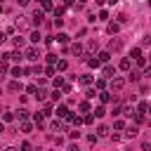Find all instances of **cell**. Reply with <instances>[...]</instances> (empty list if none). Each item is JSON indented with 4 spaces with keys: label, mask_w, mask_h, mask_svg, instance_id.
Returning a JSON list of instances; mask_svg holds the SVG:
<instances>
[{
    "label": "cell",
    "mask_w": 151,
    "mask_h": 151,
    "mask_svg": "<svg viewBox=\"0 0 151 151\" xmlns=\"http://www.w3.org/2000/svg\"><path fill=\"white\" fill-rule=\"evenodd\" d=\"M123 87H125V78L113 76V78H111V92H120Z\"/></svg>",
    "instance_id": "6da1fadb"
},
{
    "label": "cell",
    "mask_w": 151,
    "mask_h": 151,
    "mask_svg": "<svg viewBox=\"0 0 151 151\" xmlns=\"http://www.w3.org/2000/svg\"><path fill=\"white\" fill-rule=\"evenodd\" d=\"M24 57H26L28 61H38V57H40V52H38V47H28V50L24 52Z\"/></svg>",
    "instance_id": "7a4b0ae2"
},
{
    "label": "cell",
    "mask_w": 151,
    "mask_h": 151,
    "mask_svg": "<svg viewBox=\"0 0 151 151\" xmlns=\"http://www.w3.org/2000/svg\"><path fill=\"white\" fill-rule=\"evenodd\" d=\"M14 28H17L19 33L28 31V21H26V17H19V19H17V24H14Z\"/></svg>",
    "instance_id": "3957f363"
},
{
    "label": "cell",
    "mask_w": 151,
    "mask_h": 151,
    "mask_svg": "<svg viewBox=\"0 0 151 151\" xmlns=\"http://www.w3.org/2000/svg\"><path fill=\"white\" fill-rule=\"evenodd\" d=\"M123 47V40L120 38H111V42H109V52H118Z\"/></svg>",
    "instance_id": "277c9868"
},
{
    "label": "cell",
    "mask_w": 151,
    "mask_h": 151,
    "mask_svg": "<svg viewBox=\"0 0 151 151\" xmlns=\"http://www.w3.org/2000/svg\"><path fill=\"white\" fill-rule=\"evenodd\" d=\"M101 71H104V76H106V78H113V76H116V66H111L109 61L104 64V68H101Z\"/></svg>",
    "instance_id": "5b68a950"
},
{
    "label": "cell",
    "mask_w": 151,
    "mask_h": 151,
    "mask_svg": "<svg viewBox=\"0 0 151 151\" xmlns=\"http://www.w3.org/2000/svg\"><path fill=\"white\" fill-rule=\"evenodd\" d=\"M42 19H45V9H35L33 12V21L35 24H42Z\"/></svg>",
    "instance_id": "8992f818"
},
{
    "label": "cell",
    "mask_w": 151,
    "mask_h": 151,
    "mask_svg": "<svg viewBox=\"0 0 151 151\" xmlns=\"http://www.w3.org/2000/svg\"><path fill=\"white\" fill-rule=\"evenodd\" d=\"M130 66H132V61H130V57H125V59H120V64H118V68H120V71H130Z\"/></svg>",
    "instance_id": "52a82bcc"
},
{
    "label": "cell",
    "mask_w": 151,
    "mask_h": 151,
    "mask_svg": "<svg viewBox=\"0 0 151 151\" xmlns=\"http://www.w3.org/2000/svg\"><path fill=\"white\" fill-rule=\"evenodd\" d=\"M137 134H139V127H137V125L125 127V137H137Z\"/></svg>",
    "instance_id": "ba28073f"
},
{
    "label": "cell",
    "mask_w": 151,
    "mask_h": 151,
    "mask_svg": "<svg viewBox=\"0 0 151 151\" xmlns=\"http://www.w3.org/2000/svg\"><path fill=\"white\" fill-rule=\"evenodd\" d=\"M97 59H99L101 64H106V61L111 59V52H109V50H104V52H99V54H97Z\"/></svg>",
    "instance_id": "9c48e42d"
},
{
    "label": "cell",
    "mask_w": 151,
    "mask_h": 151,
    "mask_svg": "<svg viewBox=\"0 0 151 151\" xmlns=\"http://www.w3.org/2000/svg\"><path fill=\"white\" fill-rule=\"evenodd\" d=\"M50 127H52V130H54V132H64V130H66V125H64V123H61V120H54V123H52V125H50Z\"/></svg>",
    "instance_id": "30bf717a"
},
{
    "label": "cell",
    "mask_w": 151,
    "mask_h": 151,
    "mask_svg": "<svg viewBox=\"0 0 151 151\" xmlns=\"http://www.w3.org/2000/svg\"><path fill=\"white\" fill-rule=\"evenodd\" d=\"M106 31L113 35V33H118V31H120V24H118V21H113V24H109V26H106Z\"/></svg>",
    "instance_id": "8fae6325"
},
{
    "label": "cell",
    "mask_w": 151,
    "mask_h": 151,
    "mask_svg": "<svg viewBox=\"0 0 151 151\" xmlns=\"http://www.w3.org/2000/svg\"><path fill=\"white\" fill-rule=\"evenodd\" d=\"M57 116H59V118H68V109H66L64 104H61V106H57Z\"/></svg>",
    "instance_id": "7c38bea8"
},
{
    "label": "cell",
    "mask_w": 151,
    "mask_h": 151,
    "mask_svg": "<svg viewBox=\"0 0 151 151\" xmlns=\"http://www.w3.org/2000/svg\"><path fill=\"white\" fill-rule=\"evenodd\" d=\"M12 40H14V45H17V47H24V45H26V38H24V35H14Z\"/></svg>",
    "instance_id": "4fadbf2b"
},
{
    "label": "cell",
    "mask_w": 151,
    "mask_h": 151,
    "mask_svg": "<svg viewBox=\"0 0 151 151\" xmlns=\"http://www.w3.org/2000/svg\"><path fill=\"white\" fill-rule=\"evenodd\" d=\"M68 68V61L66 59H57V71H66Z\"/></svg>",
    "instance_id": "5bb4252c"
},
{
    "label": "cell",
    "mask_w": 151,
    "mask_h": 151,
    "mask_svg": "<svg viewBox=\"0 0 151 151\" xmlns=\"http://www.w3.org/2000/svg\"><path fill=\"white\" fill-rule=\"evenodd\" d=\"M99 99H101L104 104H109V101H111V92H106V90H101V92H99Z\"/></svg>",
    "instance_id": "9a60e30c"
},
{
    "label": "cell",
    "mask_w": 151,
    "mask_h": 151,
    "mask_svg": "<svg viewBox=\"0 0 151 151\" xmlns=\"http://www.w3.org/2000/svg\"><path fill=\"white\" fill-rule=\"evenodd\" d=\"M28 116H31V113H28L26 109H19V111H17V118H19V120H28Z\"/></svg>",
    "instance_id": "2e32d148"
},
{
    "label": "cell",
    "mask_w": 151,
    "mask_h": 151,
    "mask_svg": "<svg viewBox=\"0 0 151 151\" xmlns=\"http://www.w3.org/2000/svg\"><path fill=\"white\" fill-rule=\"evenodd\" d=\"M71 52H73L76 57H80V54H83V45H80V42H76V45L71 47Z\"/></svg>",
    "instance_id": "e0dca14e"
},
{
    "label": "cell",
    "mask_w": 151,
    "mask_h": 151,
    "mask_svg": "<svg viewBox=\"0 0 151 151\" xmlns=\"http://www.w3.org/2000/svg\"><path fill=\"white\" fill-rule=\"evenodd\" d=\"M24 73H26V71H24L21 66H14V68H12V76H14V78H21Z\"/></svg>",
    "instance_id": "ac0fdd59"
},
{
    "label": "cell",
    "mask_w": 151,
    "mask_h": 151,
    "mask_svg": "<svg viewBox=\"0 0 151 151\" xmlns=\"http://www.w3.org/2000/svg\"><path fill=\"white\" fill-rule=\"evenodd\" d=\"M31 130H33V125H31L28 120H21V132H26V134H28Z\"/></svg>",
    "instance_id": "d6986e66"
},
{
    "label": "cell",
    "mask_w": 151,
    "mask_h": 151,
    "mask_svg": "<svg viewBox=\"0 0 151 151\" xmlns=\"http://www.w3.org/2000/svg\"><path fill=\"white\" fill-rule=\"evenodd\" d=\"M94 116H97V118H104V116H106V109H104V106H97V109H94Z\"/></svg>",
    "instance_id": "ffe728a7"
},
{
    "label": "cell",
    "mask_w": 151,
    "mask_h": 151,
    "mask_svg": "<svg viewBox=\"0 0 151 151\" xmlns=\"http://www.w3.org/2000/svg\"><path fill=\"white\" fill-rule=\"evenodd\" d=\"M97 50H99V42H97V40H92V42L87 45V52H97Z\"/></svg>",
    "instance_id": "44dd1931"
},
{
    "label": "cell",
    "mask_w": 151,
    "mask_h": 151,
    "mask_svg": "<svg viewBox=\"0 0 151 151\" xmlns=\"http://www.w3.org/2000/svg\"><path fill=\"white\" fill-rule=\"evenodd\" d=\"M90 83H92V76H87V73L80 76V85H90Z\"/></svg>",
    "instance_id": "7402d4cb"
},
{
    "label": "cell",
    "mask_w": 151,
    "mask_h": 151,
    "mask_svg": "<svg viewBox=\"0 0 151 151\" xmlns=\"http://www.w3.org/2000/svg\"><path fill=\"white\" fill-rule=\"evenodd\" d=\"M9 90H12V92L21 90V83H19V80H12V83H9Z\"/></svg>",
    "instance_id": "603a6c76"
},
{
    "label": "cell",
    "mask_w": 151,
    "mask_h": 151,
    "mask_svg": "<svg viewBox=\"0 0 151 151\" xmlns=\"http://www.w3.org/2000/svg\"><path fill=\"white\" fill-rule=\"evenodd\" d=\"M45 97H47V92H45V90H35V99L45 101Z\"/></svg>",
    "instance_id": "cb8c5ba5"
},
{
    "label": "cell",
    "mask_w": 151,
    "mask_h": 151,
    "mask_svg": "<svg viewBox=\"0 0 151 151\" xmlns=\"http://www.w3.org/2000/svg\"><path fill=\"white\" fill-rule=\"evenodd\" d=\"M97 134H99V137L109 134V127H106V125H99V127H97Z\"/></svg>",
    "instance_id": "d4e9b609"
},
{
    "label": "cell",
    "mask_w": 151,
    "mask_h": 151,
    "mask_svg": "<svg viewBox=\"0 0 151 151\" xmlns=\"http://www.w3.org/2000/svg\"><path fill=\"white\" fill-rule=\"evenodd\" d=\"M87 64H90V66H92V68H99V64H101V61H99V59H97V57H94V59H87Z\"/></svg>",
    "instance_id": "484cf974"
},
{
    "label": "cell",
    "mask_w": 151,
    "mask_h": 151,
    "mask_svg": "<svg viewBox=\"0 0 151 151\" xmlns=\"http://www.w3.org/2000/svg\"><path fill=\"white\" fill-rule=\"evenodd\" d=\"M90 109H92V106H90V101H80V111H83V113H87Z\"/></svg>",
    "instance_id": "4316f807"
},
{
    "label": "cell",
    "mask_w": 151,
    "mask_h": 151,
    "mask_svg": "<svg viewBox=\"0 0 151 151\" xmlns=\"http://www.w3.org/2000/svg\"><path fill=\"white\" fill-rule=\"evenodd\" d=\"M2 118H5V123H9V120H12V118H14V113H12V111H7V109H5V113H2Z\"/></svg>",
    "instance_id": "83f0119b"
},
{
    "label": "cell",
    "mask_w": 151,
    "mask_h": 151,
    "mask_svg": "<svg viewBox=\"0 0 151 151\" xmlns=\"http://www.w3.org/2000/svg\"><path fill=\"white\" fill-rule=\"evenodd\" d=\"M9 71V66H7V59H2L0 61V73H7Z\"/></svg>",
    "instance_id": "f1b7e54d"
},
{
    "label": "cell",
    "mask_w": 151,
    "mask_h": 151,
    "mask_svg": "<svg viewBox=\"0 0 151 151\" xmlns=\"http://www.w3.org/2000/svg\"><path fill=\"white\" fill-rule=\"evenodd\" d=\"M40 38H42V35H40L38 31H33V33H31V40H33V42H40Z\"/></svg>",
    "instance_id": "f546056e"
},
{
    "label": "cell",
    "mask_w": 151,
    "mask_h": 151,
    "mask_svg": "<svg viewBox=\"0 0 151 151\" xmlns=\"http://www.w3.org/2000/svg\"><path fill=\"white\" fill-rule=\"evenodd\" d=\"M130 57H132V59H137V57H142V50H139V47H134V50L130 52Z\"/></svg>",
    "instance_id": "4dcf8cb0"
},
{
    "label": "cell",
    "mask_w": 151,
    "mask_h": 151,
    "mask_svg": "<svg viewBox=\"0 0 151 151\" xmlns=\"http://www.w3.org/2000/svg\"><path fill=\"white\" fill-rule=\"evenodd\" d=\"M52 83H54V87H61V85H64V78H61V76H57Z\"/></svg>",
    "instance_id": "1f68e13d"
},
{
    "label": "cell",
    "mask_w": 151,
    "mask_h": 151,
    "mask_svg": "<svg viewBox=\"0 0 151 151\" xmlns=\"http://www.w3.org/2000/svg\"><path fill=\"white\" fill-rule=\"evenodd\" d=\"M94 94H99V92H97V87H94V90H92V87H90V90H87V92H85V97H87V99H92V97H94Z\"/></svg>",
    "instance_id": "d6a6232c"
},
{
    "label": "cell",
    "mask_w": 151,
    "mask_h": 151,
    "mask_svg": "<svg viewBox=\"0 0 151 151\" xmlns=\"http://www.w3.org/2000/svg\"><path fill=\"white\" fill-rule=\"evenodd\" d=\"M40 2H42V9H45V12L52 9V0H40Z\"/></svg>",
    "instance_id": "836d02e7"
},
{
    "label": "cell",
    "mask_w": 151,
    "mask_h": 151,
    "mask_svg": "<svg viewBox=\"0 0 151 151\" xmlns=\"http://www.w3.org/2000/svg\"><path fill=\"white\" fill-rule=\"evenodd\" d=\"M66 12V7H54V17H61Z\"/></svg>",
    "instance_id": "e575fe53"
},
{
    "label": "cell",
    "mask_w": 151,
    "mask_h": 151,
    "mask_svg": "<svg viewBox=\"0 0 151 151\" xmlns=\"http://www.w3.org/2000/svg\"><path fill=\"white\" fill-rule=\"evenodd\" d=\"M57 40H59V42H68V35H66V33H59Z\"/></svg>",
    "instance_id": "d590c367"
},
{
    "label": "cell",
    "mask_w": 151,
    "mask_h": 151,
    "mask_svg": "<svg viewBox=\"0 0 151 151\" xmlns=\"http://www.w3.org/2000/svg\"><path fill=\"white\" fill-rule=\"evenodd\" d=\"M127 80H132V83H137V80H139V73H134V71H132V73L127 76Z\"/></svg>",
    "instance_id": "8d00e7d4"
},
{
    "label": "cell",
    "mask_w": 151,
    "mask_h": 151,
    "mask_svg": "<svg viewBox=\"0 0 151 151\" xmlns=\"http://www.w3.org/2000/svg\"><path fill=\"white\" fill-rule=\"evenodd\" d=\"M59 97H61V92H59V87H54V92H52V99H54V101H59Z\"/></svg>",
    "instance_id": "74e56055"
},
{
    "label": "cell",
    "mask_w": 151,
    "mask_h": 151,
    "mask_svg": "<svg viewBox=\"0 0 151 151\" xmlns=\"http://www.w3.org/2000/svg\"><path fill=\"white\" fill-rule=\"evenodd\" d=\"M113 127H116V130H125V123H123V120H116Z\"/></svg>",
    "instance_id": "f35d334b"
},
{
    "label": "cell",
    "mask_w": 151,
    "mask_h": 151,
    "mask_svg": "<svg viewBox=\"0 0 151 151\" xmlns=\"http://www.w3.org/2000/svg\"><path fill=\"white\" fill-rule=\"evenodd\" d=\"M97 139H99V134H87V142L90 144H97Z\"/></svg>",
    "instance_id": "ab89813d"
},
{
    "label": "cell",
    "mask_w": 151,
    "mask_h": 151,
    "mask_svg": "<svg viewBox=\"0 0 151 151\" xmlns=\"http://www.w3.org/2000/svg\"><path fill=\"white\" fill-rule=\"evenodd\" d=\"M45 73H47V78H52V76H54V66H47V68H45Z\"/></svg>",
    "instance_id": "60d3db41"
},
{
    "label": "cell",
    "mask_w": 151,
    "mask_h": 151,
    "mask_svg": "<svg viewBox=\"0 0 151 151\" xmlns=\"http://www.w3.org/2000/svg\"><path fill=\"white\" fill-rule=\"evenodd\" d=\"M83 123H87V125H92V123H94V116H85V118H83Z\"/></svg>",
    "instance_id": "b9f144b4"
},
{
    "label": "cell",
    "mask_w": 151,
    "mask_h": 151,
    "mask_svg": "<svg viewBox=\"0 0 151 151\" xmlns=\"http://www.w3.org/2000/svg\"><path fill=\"white\" fill-rule=\"evenodd\" d=\"M71 123H73V125H80V123H83V118H78V116H71Z\"/></svg>",
    "instance_id": "7bdbcfd3"
},
{
    "label": "cell",
    "mask_w": 151,
    "mask_h": 151,
    "mask_svg": "<svg viewBox=\"0 0 151 151\" xmlns=\"http://www.w3.org/2000/svg\"><path fill=\"white\" fill-rule=\"evenodd\" d=\"M54 26H57V28H61V26H64V19H59V17H57V19H54Z\"/></svg>",
    "instance_id": "ee69618b"
},
{
    "label": "cell",
    "mask_w": 151,
    "mask_h": 151,
    "mask_svg": "<svg viewBox=\"0 0 151 151\" xmlns=\"http://www.w3.org/2000/svg\"><path fill=\"white\" fill-rule=\"evenodd\" d=\"M134 61H137V66H144V64H146V59H144V57H137Z\"/></svg>",
    "instance_id": "f6af8a7d"
},
{
    "label": "cell",
    "mask_w": 151,
    "mask_h": 151,
    "mask_svg": "<svg viewBox=\"0 0 151 151\" xmlns=\"http://www.w3.org/2000/svg\"><path fill=\"white\" fill-rule=\"evenodd\" d=\"M35 90H38L35 85H28V87H26V92H28V94H35Z\"/></svg>",
    "instance_id": "bcb514c9"
},
{
    "label": "cell",
    "mask_w": 151,
    "mask_h": 151,
    "mask_svg": "<svg viewBox=\"0 0 151 151\" xmlns=\"http://www.w3.org/2000/svg\"><path fill=\"white\" fill-rule=\"evenodd\" d=\"M146 106H149V104H144V101H142V104L137 106V109H139V113H146Z\"/></svg>",
    "instance_id": "7dc6e473"
},
{
    "label": "cell",
    "mask_w": 151,
    "mask_h": 151,
    "mask_svg": "<svg viewBox=\"0 0 151 151\" xmlns=\"http://www.w3.org/2000/svg\"><path fill=\"white\" fill-rule=\"evenodd\" d=\"M68 137H71V139H78V137H80V132H78V130H73V132H68Z\"/></svg>",
    "instance_id": "c3c4849f"
},
{
    "label": "cell",
    "mask_w": 151,
    "mask_h": 151,
    "mask_svg": "<svg viewBox=\"0 0 151 151\" xmlns=\"http://www.w3.org/2000/svg\"><path fill=\"white\" fill-rule=\"evenodd\" d=\"M142 45H144V47H146V45H151V35H149V38H144V40H142Z\"/></svg>",
    "instance_id": "681fc988"
},
{
    "label": "cell",
    "mask_w": 151,
    "mask_h": 151,
    "mask_svg": "<svg viewBox=\"0 0 151 151\" xmlns=\"http://www.w3.org/2000/svg\"><path fill=\"white\" fill-rule=\"evenodd\" d=\"M5 40H7V33H2V31H0V42H5Z\"/></svg>",
    "instance_id": "f907efd6"
},
{
    "label": "cell",
    "mask_w": 151,
    "mask_h": 151,
    "mask_svg": "<svg viewBox=\"0 0 151 151\" xmlns=\"http://www.w3.org/2000/svg\"><path fill=\"white\" fill-rule=\"evenodd\" d=\"M28 2H31V0H17V5H21V7H24V5H28Z\"/></svg>",
    "instance_id": "816d5d0a"
},
{
    "label": "cell",
    "mask_w": 151,
    "mask_h": 151,
    "mask_svg": "<svg viewBox=\"0 0 151 151\" xmlns=\"http://www.w3.org/2000/svg\"><path fill=\"white\" fill-rule=\"evenodd\" d=\"M144 76H151V66H146V71H144Z\"/></svg>",
    "instance_id": "f5cc1de1"
},
{
    "label": "cell",
    "mask_w": 151,
    "mask_h": 151,
    "mask_svg": "<svg viewBox=\"0 0 151 151\" xmlns=\"http://www.w3.org/2000/svg\"><path fill=\"white\" fill-rule=\"evenodd\" d=\"M94 2H97V5H104V2H106V0H94Z\"/></svg>",
    "instance_id": "db71d44e"
},
{
    "label": "cell",
    "mask_w": 151,
    "mask_h": 151,
    "mask_svg": "<svg viewBox=\"0 0 151 151\" xmlns=\"http://www.w3.org/2000/svg\"><path fill=\"white\" fill-rule=\"evenodd\" d=\"M2 132H5V125H2V123H0V134H2Z\"/></svg>",
    "instance_id": "11a10c76"
},
{
    "label": "cell",
    "mask_w": 151,
    "mask_h": 151,
    "mask_svg": "<svg viewBox=\"0 0 151 151\" xmlns=\"http://www.w3.org/2000/svg\"><path fill=\"white\" fill-rule=\"evenodd\" d=\"M106 2H109V5H116V2H118V0H106Z\"/></svg>",
    "instance_id": "9f6ffc18"
},
{
    "label": "cell",
    "mask_w": 151,
    "mask_h": 151,
    "mask_svg": "<svg viewBox=\"0 0 151 151\" xmlns=\"http://www.w3.org/2000/svg\"><path fill=\"white\" fill-rule=\"evenodd\" d=\"M78 2H80V5H85V2H87V0H78Z\"/></svg>",
    "instance_id": "6f0895ef"
},
{
    "label": "cell",
    "mask_w": 151,
    "mask_h": 151,
    "mask_svg": "<svg viewBox=\"0 0 151 151\" xmlns=\"http://www.w3.org/2000/svg\"><path fill=\"white\" fill-rule=\"evenodd\" d=\"M146 111H149V113H151V106H146Z\"/></svg>",
    "instance_id": "680465c9"
},
{
    "label": "cell",
    "mask_w": 151,
    "mask_h": 151,
    "mask_svg": "<svg viewBox=\"0 0 151 151\" xmlns=\"http://www.w3.org/2000/svg\"><path fill=\"white\" fill-rule=\"evenodd\" d=\"M0 111H5V106H0Z\"/></svg>",
    "instance_id": "91938a15"
},
{
    "label": "cell",
    "mask_w": 151,
    "mask_h": 151,
    "mask_svg": "<svg viewBox=\"0 0 151 151\" xmlns=\"http://www.w3.org/2000/svg\"><path fill=\"white\" fill-rule=\"evenodd\" d=\"M0 14H2V5H0Z\"/></svg>",
    "instance_id": "94428289"
},
{
    "label": "cell",
    "mask_w": 151,
    "mask_h": 151,
    "mask_svg": "<svg viewBox=\"0 0 151 151\" xmlns=\"http://www.w3.org/2000/svg\"><path fill=\"white\" fill-rule=\"evenodd\" d=\"M149 7H151V0H149Z\"/></svg>",
    "instance_id": "6125c7cd"
},
{
    "label": "cell",
    "mask_w": 151,
    "mask_h": 151,
    "mask_svg": "<svg viewBox=\"0 0 151 151\" xmlns=\"http://www.w3.org/2000/svg\"><path fill=\"white\" fill-rule=\"evenodd\" d=\"M0 94H2V90H0Z\"/></svg>",
    "instance_id": "be15d7a7"
},
{
    "label": "cell",
    "mask_w": 151,
    "mask_h": 151,
    "mask_svg": "<svg viewBox=\"0 0 151 151\" xmlns=\"http://www.w3.org/2000/svg\"><path fill=\"white\" fill-rule=\"evenodd\" d=\"M0 2H2V0H0Z\"/></svg>",
    "instance_id": "e7e4bbea"
},
{
    "label": "cell",
    "mask_w": 151,
    "mask_h": 151,
    "mask_svg": "<svg viewBox=\"0 0 151 151\" xmlns=\"http://www.w3.org/2000/svg\"><path fill=\"white\" fill-rule=\"evenodd\" d=\"M149 57H151V54H149Z\"/></svg>",
    "instance_id": "03108f58"
}]
</instances>
